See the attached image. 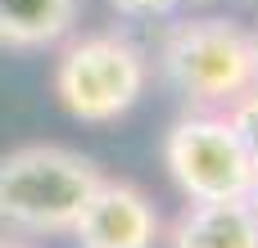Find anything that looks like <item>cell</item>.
Segmentation results:
<instances>
[{
	"label": "cell",
	"mask_w": 258,
	"mask_h": 248,
	"mask_svg": "<svg viewBox=\"0 0 258 248\" xmlns=\"http://www.w3.org/2000/svg\"><path fill=\"white\" fill-rule=\"evenodd\" d=\"M254 90H258V32H254Z\"/></svg>",
	"instance_id": "obj_11"
},
{
	"label": "cell",
	"mask_w": 258,
	"mask_h": 248,
	"mask_svg": "<svg viewBox=\"0 0 258 248\" xmlns=\"http://www.w3.org/2000/svg\"><path fill=\"white\" fill-rule=\"evenodd\" d=\"M168 248H258V212L249 199L186 203L168 226Z\"/></svg>",
	"instance_id": "obj_6"
},
{
	"label": "cell",
	"mask_w": 258,
	"mask_h": 248,
	"mask_svg": "<svg viewBox=\"0 0 258 248\" xmlns=\"http://www.w3.org/2000/svg\"><path fill=\"white\" fill-rule=\"evenodd\" d=\"M150 86L145 50L122 32H82L68 36L54 59V99L68 117L104 127L127 117Z\"/></svg>",
	"instance_id": "obj_3"
},
{
	"label": "cell",
	"mask_w": 258,
	"mask_h": 248,
	"mask_svg": "<svg viewBox=\"0 0 258 248\" xmlns=\"http://www.w3.org/2000/svg\"><path fill=\"white\" fill-rule=\"evenodd\" d=\"M159 68L172 90L195 108H231L254 90V32L236 18H177L159 41Z\"/></svg>",
	"instance_id": "obj_2"
},
{
	"label": "cell",
	"mask_w": 258,
	"mask_h": 248,
	"mask_svg": "<svg viewBox=\"0 0 258 248\" xmlns=\"http://www.w3.org/2000/svg\"><path fill=\"white\" fill-rule=\"evenodd\" d=\"M68 235L77 239V248H154L159 212L150 194L132 181H100Z\"/></svg>",
	"instance_id": "obj_5"
},
{
	"label": "cell",
	"mask_w": 258,
	"mask_h": 248,
	"mask_svg": "<svg viewBox=\"0 0 258 248\" xmlns=\"http://www.w3.org/2000/svg\"><path fill=\"white\" fill-rule=\"evenodd\" d=\"M0 248H36V244H27V239H18V235H0Z\"/></svg>",
	"instance_id": "obj_10"
},
{
	"label": "cell",
	"mask_w": 258,
	"mask_h": 248,
	"mask_svg": "<svg viewBox=\"0 0 258 248\" xmlns=\"http://www.w3.org/2000/svg\"><path fill=\"white\" fill-rule=\"evenodd\" d=\"M227 117H231L236 136L245 140V149H249V158H254V167H258V90H245V95L227 108Z\"/></svg>",
	"instance_id": "obj_8"
},
{
	"label": "cell",
	"mask_w": 258,
	"mask_h": 248,
	"mask_svg": "<svg viewBox=\"0 0 258 248\" xmlns=\"http://www.w3.org/2000/svg\"><path fill=\"white\" fill-rule=\"evenodd\" d=\"M163 167L172 185L186 194V203H227V199H249L258 181V167L236 136L227 113H186L172 122L163 140Z\"/></svg>",
	"instance_id": "obj_4"
},
{
	"label": "cell",
	"mask_w": 258,
	"mask_h": 248,
	"mask_svg": "<svg viewBox=\"0 0 258 248\" xmlns=\"http://www.w3.org/2000/svg\"><path fill=\"white\" fill-rule=\"evenodd\" d=\"M82 18V0H0V45L45 50L63 45Z\"/></svg>",
	"instance_id": "obj_7"
},
{
	"label": "cell",
	"mask_w": 258,
	"mask_h": 248,
	"mask_svg": "<svg viewBox=\"0 0 258 248\" xmlns=\"http://www.w3.org/2000/svg\"><path fill=\"white\" fill-rule=\"evenodd\" d=\"M100 181V167L68 145H18L0 154V226L9 235H68Z\"/></svg>",
	"instance_id": "obj_1"
},
{
	"label": "cell",
	"mask_w": 258,
	"mask_h": 248,
	"mask_svg": "<svg viewBox=\"0 0 258 248\" xmlns=\"http://www.w3.org/2000/svg\"><path fill=\"white\" fill-rule=\"evenodd\" d=\"M249 208L258 212V181H254V190H249Z\"/></svg>",
	"instance_id": "obj_12"
},
{
	"label": "cell",
	"mask_w": 258,
	"mask_h": 248,
	"mask_svg": "<svg viewBox=\"0 0 258 248\" xmlns=\"http://www.w3.org/2000/svg\"><path fill=\"white\" fill-rule=\"evenodd\" d=\"M122 18H172L186 0H109Z\"/></svg>",
	"instance_id": "obj_9"
}]
</instances>
